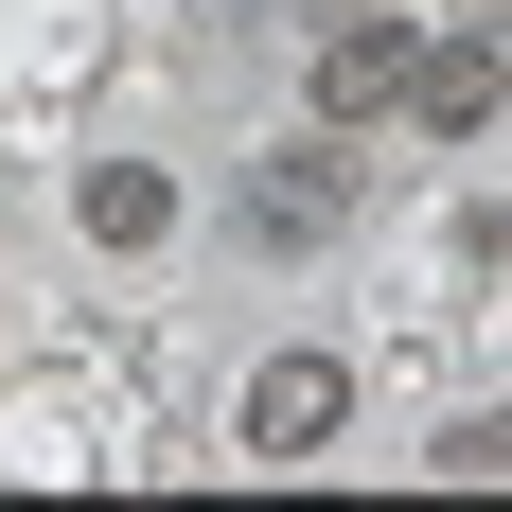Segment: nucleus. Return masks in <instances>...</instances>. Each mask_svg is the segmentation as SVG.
Masks as SVG:
<instances>
[{
	"label": "nucleus",
	"instance_id": "2",
	"mask_svg": "<svg viewBox=\"0 0 512 512\" xmlns=\"http://www.w3.org/2000/svg\"><path fill=\"white\" fill-rule=\"evenodd\" d=\"M407 71H424L407 18H336V36H318V124H389V106H407Z\"/></svg>",
	"mask_w": 512,
	"mask_h": 512
},
{
	"label": "nucleus",
	"instance_id": "6",
	"mask_svg": "<svg viewBox=\"0 0 512 512\" xmlns=\"http://www.w3.org/2000/svg\"><path fill=\"white\" fill-rule=\"evenodd\" d=\"M442 477H512V424H460V442H442Z\"/></svg>",
	"mask_w": 512,
	"mask_h": 512
},
{
	"label": "nucleus",
	"instance_id": "4",
	"mask_svg": "<svg viewBox=\"0 0 512 512\" xmlns=\"http://www.w3.org/2000/svg\"><path fill=\"white\" fill-rule=\"evenodd\" d=\"M495 89H512V71H495V36H424L407 124H424V142H477V124H495Z\"/></svg>",
	"mask_w": 512,
	"mask_h": 512
},
{
	"label": "nucleus",
	"instance_id": "5",
	"mask_svg": "<svg viewBox=\"0 0 512 512\" xmlns=\"http://www.w3.org/2000/svg\"><path fill=\"white\" fill-rule=\"evenodd\" d=\"M89 230L106 248H159V230H177V177H159V159H89Z\"/></svg>",
	"mask_w": 512,
	"mask_h": 512
},
{
	"label": "nucleus",
	"instance_id": "3",
	"mask_svg": "<svg viewBox=\"0 0 512 512\" xmlns=\"http://www.w3.org/2000/svg\"><path fill=\"white\" fill-rule=\"evenodd\" d=\"M336 407H354V389H336V354H265V371H248V460H318V442H336Z\"/></svg>",
	"mask_w": 512,
	"mask_h": 512
},
{
	"label": "nucleus",
	"instance_id": "1",
	"mask_svg": "<svg viewBox=\"0 0 512 512\" xmlns=\"http://www.w3.org/2000/svg\"><path fill=\"white\" fill-rule=\"evenodd\" d=\"M248 248H336L354 230V159H318V142H283V159H248Z\"/></svg>",
	"mask_w": 512,
	"mask_h": 512
},
{
	"label": "nucleus",
	"instance_id": "7",
	"mask_svg": "<svg viewBox=\"0 0 512 512\" xmlns=\"http://www.w3.org/2000/svg\"><path fill=\"white\" fill-rule=\"evenodd\" d=\"M460 18H512V0H460Z\"/></svg>",
	"mask_w": 512,
	"mask_h": 512
}]
</instances>
